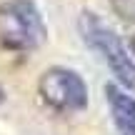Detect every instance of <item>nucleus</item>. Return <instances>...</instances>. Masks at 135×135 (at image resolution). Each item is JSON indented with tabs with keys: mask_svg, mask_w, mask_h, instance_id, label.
Instances as JSON below:
<instances>
[{
	"mask_svg": "<svg viewBox=\"0 0 135 135\" xmlns=\"http://www.w3.org/2000/svg\"><path fill=\"white\" fill-rule=\"evenodd\" d=\"M45 20L33 0H8L0 5V45L28 53L45 43Z\"/></svg>",
	"mask_w": 135,
	"mask_h": 135,
	"instance_id": "1",
	"label": "nucleus"
},
{
	"mask_svg": "<svg viewBox=\"0 0 135 135\" xmlns=\"http://www.w3.org/2000/svg\"><path fill=\"white\" fill-rule=\"evenodd\" d=\"M80 33H83V38H85V43L103 55V60L110 65V70L115 73L118 80H120L125 88L135 90V60H133V55L125 50L123 40L115 35V30L108 28L98 15L83 13Z\"/></svg>",
	"mask_w": 135,
	"mask_h": 135,
	"instance_id": "2",
	"label": "nucleus"
},
{
	"mask_svg": "<svg viewBox=\"0 0 135 135\" xmlns=\"http://www.w3.org/2000/svg\"><path fill=\"white\" fill-rule=\"evenodd\" d=\"M38 93L55 113H80L88 108V85L70 68H50L40 75Z\"/></svg>",
	"mask_w": 135,
	"mask_h": 135,
	"instance_id": "3",
	"label": "nucleus"
},
{
	"mask_svg": "<svg viewBox=\"0 0 135 135\" xmlns=\"http://www.w3.org/2000/svg\"><path fill=\"white\" fill-rule=\"evenodd\" d=\"M105 95L113 113V123L120 130V135H135V98L113 83L105 85Z\"/></svg>",
	"mask_w": 135,
	"mask_h": 135,
	"instance_id": "4",
	"label": "nucleus"
},
{
	"mask_svg": "<svg viewBox=\"0 0 135 135\" xmlns=\"http://www.w3.org/2000/svg\"><path fill=\"white\" fill-rule=\"evenodd\" d=\"M110 8L120 20L135 25V0H110Z\"/></svg>",
	"mask_w": 135,
	"mask_h": 135,
	"instance_id": "5",
	"label": "nucleus"
},
{
	"mask_svg": "<svg viewBox=\"0 0 135 135\" xmlns=\"http://www.w3.org/2000/svg\"><path fill=\"white\" fill-rule=\"evenodd\" d=\"M133 55H135V38H133Z\"/></svg>",
	"mask_w": 135,
	"mask_h": 135,
	"instance_id": "6",
	"label": "nucleus"
},
{
	"mask_svg": "<svg viewBox=\"0 0 135 135\" xmlns=\"http://www.w3.org/2000/svg\"><path fill=\"white\" fill-rule=\"evenodd\" d=\"M0 103H3V88H0Z\"/></svg>",
	"mask_w": 135,
	"mask_h": 135,
	"instance_id": "7",
	"label": "nucleus"
}]
</instances>
